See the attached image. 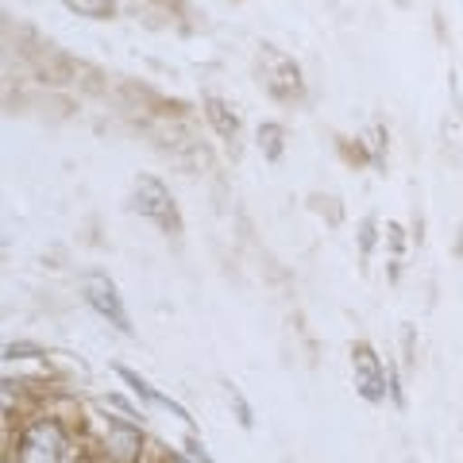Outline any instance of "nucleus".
Returning a JSON list of instances; mask_svg holds the SVG:
<instances>
[{
  "mask_svg": "<svg viewBox=\"0 0 463 463\" xmlns=\"http://www.w3.org/2000/svg\"><path fill=\"white\" fill-rule=\"evenodd\" d=\"M352 379H355V394L364 402H371V405L386 402V394H390L386 367H383V359L374 355V347L367 340L352 344Z\"/></svg>",
  "mask_w": 463,
  "mask_h": 463,
  "instance_id": "5",
  "label": "nucleus"
},
{
  "mask_svg": "<svg viewBox=\"0 0 463 463\" xmlns=\"http://www.w3.org/2000/svg\"><path fill=\"white\" fill-rule=\"evenodd\" d=\"M100 452L109 463H139L147 452V437L143 429L124 421V417H109L105 421V437H100Z\"/></svg>",
  "mask_w": 463,
  "mask_h": 463,
  "instance_id": "6",
  "label": "nucleus"
},
{
  "mask_svg": "<svg viewBox=\"0 0 463 463\" xmlns=\"http://www.w3.org/2000/svg\"><path fill=\"white\" fill-rule=\"evenodd\" d=\"M224 398L232 405V413H236V421L243 429H255V413H251V405H248V398H243V390L236 383H224Z\"/></svg>",
  "mask_w": 463,
  "mask_h": 463,
  "instance_id": "11",
  "label": "nucleus"
},
{
  "mask_svg": "<svg viewBox=\"0 0 463 463\" xmlns=\"http://www.w3.org/2000/svg\"><path fill=\"white\" fill-rule=\"evenodd\" d=\"M116 374H120V379L128 383V386H132L136 390V398H143V402H147V405H166V394H158V390L147 383V379H143V374L139 371H132V367H124V364H116Z\"/></svg>",
  "mask_w": 463,
  "mask_h": 463,
  "instance_id": "10",
  "label": "nucleus"
},
{
  "mask_svg": "<svg viewBox=\"0 0 463 463\" xmlns=\"http://www.w3.org/2000/svg\"><path fill=\"white\" fill-rule=\"evenodd\" d=\"M166 463H197V459H190V456H178V452H174V456H166Z\"/></svg>",
  "mask_w": 463,
  "mask_h": 463,
  "instance_id": "17",
  "label": "nucleus"
},
{
  "mask_svg": "<svg viewBox=\"0 0 463 463\" xmlns=\"http://www.w3.org/2000/svg\"><path fill=\"white\" fill-rule=\"evenodd\" d=\"M374 228H379V221L374 216H364V224H359V259H371V248H374Z\"/></svg>",
  "mask_w": 463,
  "mask_h": 463,
  "instance_id": "12",
  "label": "nucleus"
},
{
  "mask_svg": "<svg viewBox=\"0 0 463 463\" xmlns=\"http://www.w3.org/2000/svg\"><path fill=\"white\" fill-rule=\"evenodd\" d=\"M132 209L139 216H147L155 228H163L166 236H178L182 232V213H178V201L166 190L155 174H139L136 185H132Z\"/></svg>",
  "mask_w": 463,
  "mask_h": 463,
  "instance_id": "3",
  "label": "nucleus"
},
{
  "mask_svg": "<svg viewBox=\"0 0 463 463\" xmlns=\"http://www.w3.org/2000/svg\"><path fill=\"white\" fill-rule=\"evenodd\" d=\"M185 452H190V459H197V463H213V459H209V452H205V444H201V437H197V432H190V437H185Z\"/></svg>",
  "mask_w": 463,
  "mask_h": 463,
  "instance_id": "15",
  "label": "nucleus"
},
{
  "mask_svg": "<svg viewBox=\"0 0 463 463\" xmlns=\"http://www.w3.org/2000/svg\"><path fill=\"white\" fill-rule=\"evenodd\" d=\"M81 298L90 301V309L97 317H105L116 332L136 336V325H132V317H128V309H124L120 289H116V282L109 279L105 270H90V274H85V279H81Z\"/></svg>",
  "mask_w": 463,
  "mask_h": 463,
  "instance_id": "4",
  "label": "nucleus"
},
{
  "mask_svg": "<svg viewBox=\"0 0 463 463\" xmlns=\"http://www.w3.org/2000/svg\"><path fill=\"white\" fill-rule=\"evenodd\" d=\"M20 463H74L70 432L58 417H39L20 432Z\"/></svg>",
  "mask_w": 463,
  "mask_h": 463,
  "instance_id": "1",
  "label": "nucleus"
},
{
  "mask_svg": "<svg viewBox=\"0 0 463 463\" xmlns=\"http://www.w3.org/2000/svg\"><path fill=\"white\" fill-rule=\"evenodd\" d=\"M105 405H112V410H120V413H128V417H143V413L136 410V405L128 402V398H120V394H109V398H105Z\"/></svg>",
  "mask_w": 463,
  "mask_h": 463,
  "instance_id": "16",
  "label": "nucleus"
},
{
  "mask_svg": "<svg viewBox=\"0 0 463 463\" xmlns=\"http://www.w3.org/2000/svg\"><path fill=\"white\" fill-rule=\"evenodd\" d=\"M66 12H74L81 20H112L116 16V0H62Z\"/></svg>",
  "mask_w": 463,
  "mask_h": 463,
  "instance_id": "9",
  "label": "nucleus"
},
{
  "mask_svg": "<svg viewBox=\"0 0 463 463\" xmlns=\"http://www.w3.org/2000/svg\"><path fill=\"white\" fill-rule=\"evenodd\" d=\"M201 109H205V120L216 128V136L221 139H240V116L232 112V105L224 97H216V93H205L201 97Z\"/></svg>",
  "mask_w": 463,
  "mask_h": 463,
  "instance_id": "7",
  "label": "nucleus"
},
{
  "mask_svg": "<svg viewBox=\"0 0 463 463\" xmlns=\"http://www.w3.org/2000/svg\"><path fill=\"white\" fill-rule=\"evenodd\" d=\"M255 70H259V85H263L274 100H298L301 93H306L301 66L286 51L270 47V43H263V51L255 54Z\"/></svg>",
  "mask_w": 463,
  "mask_h": 463,
  "instance_id": "2",
  "label": "nucleus"
},
{
  "mask_svg": "<svg viewBox=\"0 0 463 463\" xmlns=\"http://www.w3.org/2000/svg\"><path fill=\"white\" fill-rule=\"evenodd\" d=\"M255 139H259V151H263L267 163H279L282 151H286V128L279 120H267V124H259Z\"/></svg>",
  "mask_w": 463,
  "mask_h": 463,
  "instance_id": "8",
  "label": "nucleus"
},
{
  "mask_svg": "<svg viewBox=\"0 0 463 463\" xmlns=\"http://www.w3.org/2000/svg\"><path fill=\"white\" fill-rule=\"evenodd\" d=\"M5 355L8 359H35V355H43V347L39 344H27V340H16V344L5 347Z\"/></svg>",
  "mask_w": 463,
  "mask_h": 463,
  "instance_id": "13",
  "label": "nucleus"
},
{
  "mask_svg": "<svg viewBox=\"0 0 463 463\" xmlns=\"http://www.w3.org/2000/svg\"><path fill=\"white\" fill-rule=\"evenodd\" d=\"M386 243H390V255H394V259H402V248H405V236H402V228H398L394 221H390V224H386Z\"/></svg>",
  "mask_w": 463,
  "mask_h": 463,
  "instance_id": "14",
  "label": "nucleus"
}]
</instances>
